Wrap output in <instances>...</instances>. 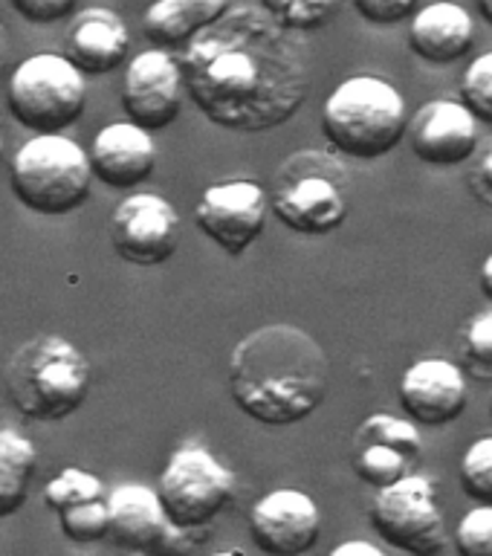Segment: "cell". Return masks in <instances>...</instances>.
<instances>
[{
  "label": "cell",
  "instance_id": "1",
  "mask_svg": "<svg viewBox=\"0 0 492 556\" xmlns=\"http://www.w3.org/2000/svg\"><path fill=\"white\" fill-rule=\"evenodd\" d=\"M295 35L261 3L229 9L180 52L194 108L235 134L281 128L311 93V61Z\"/></svg>",
  "mask_w": 492,
  "mask_h": 556
},
{
  "label": "cell",
  "instance_id": "2",
  "mask_svg": "<svg viewBox=\"0 0 492 556\" xmlns=\"http://www.w3.org/2000/svg\"><path fill=\"white\" fill-rule=\"evenodd\" d=\"M330 363L321 345L295 325H264L235 345L229 391L255 424L295 426L325 403Z\"/></svg>",
  "mask_w": 492,
  "mask_h": 556
},
{
  "label": "cell",
  "instance_id": "3",
  "mask_svg": "<svg viewBox=\"0 0 492 556\" xmlns=\"http://www.w3.org/2000/svg\"><path fill=\"white\" fill-rule=\"evenodd\" d=\"M9 403L38 424H59L85 406L90 391V363L70 339L35 337L9 356L3 368Z\"/></svg>",
  "mask_w": 492,
  "mask_h": 556
},
{
  "label": "cell",
  "instance_id": "4",
  "mask_svg": "<svg viewBox=\"0 0 492 556\" xmlns=\"http://www.w3.org/2000/svg\"><path fill=\"white\" fill-rule=\"evenodd\" d=\"M406 128V99L380 76L345 78L321 104V134L337 154L356 163L391 154Z\"/></svg>",
  "mask_w": 492,
  "mask_h": 556
},
{
  "label": "cell",
  "instance_id": "5",
  "mask_svg": "<svg viewBox=\"0 0 492 556\" xmlns=\"http://www.w3.org/2000/svg\"><path fill=\"white\" fill-rule=\"evenodd\" d=\"M269 212L290 232L321 238L348 220V172L337 154L307 148L281 163L269 189Z\"/></svg>",
  "mask_w": 492,
  "mask_h": 556
},
{
  "label": "cell",
  "instance_id": "6",
  "mask_svg": "<svg viewBox=\"0 0 492 556\" xmlns=\"http://www.w3.org/2000/svg\"><path fill=\"white\" fill-rule=\"evenodd\" d=\"M93 180L90 154L64 134H35L12 160V194L33 215H73L90 198Z\"/></svg>",
  "mask_w": 492,
  "mask_h": 556
},
{
  "label": "cell",
  "instance_id": "7",
  "mask_svg": "<svg viewBox=\"0 0 492 556\" xmlns=\"http://www.w3.org/2000/svg\"><path fill=\"white\" fill-rule=\"evenodd\" d=\"M7 104L21 128L64 134L87 108L85 73L59 52H38L12 70Z\"/></svg>",
  "mask_w": 492,
  "mask_h": 556
},
{
  "label": "cell",
  "instance_id": "8",
  "mask_svg": "<svg viewBox=\"0 0 492 556\" xmlns=\"http://www.w3.org/2000/svg\"><path fill=\"white\" fill-rule=\"evenodd\" d=\"M238 478L215 452L189 443L172 452L156 481L168 519L180 530L198 533L209 528L235 498Z\"/></svg>",
  "mask_w": 492,
  "mask_h": 556
},
{
  "label": "cell",
  "instance_id": "9",
  "mask_svg": "<svg viewBox=\"0 0 492 556\" xmlns=\"http://www.w3.org/2000/svg\"><path fill=\"white\" fill-rule=\"evenodd\" d=\"M368 519L382 542L408 556H438L446 547V521L432 478L408 472L394 484L380 486Z\"/></svg>",
  "mask_w": 492,
  "mask_h": 556
},
{
  "label": "cell",
  "instance_id": "10",
  "mask_svg": "<svg viewBox=\"0 0 492 556\" xmlns=\"http://www.w3.org/2000/svg\"><path fill=\"white\" fill-rule=\"evenodd\" d=\"M111 533L108 536L125 551L148 556H189L191 533L168 519L156 486L128 484L113 486L108 493Z\"/></svg>",
  "mask_w": 492,
  "mask_h": 556
},
{
  "label": "cell",
  "instance_id": "11",
  "mask_svg": "<svg viewBox=\"0 0 492 556\" xmlns=\"http://www.w3.org/2000/svg\"><path fill=\"white\" fill-rule=\"evenodd\" d=\"M269 191L255 180H224L209 186L194 206V224L226 255L241 258L267 229Z\"/></svg>",
  "mask_w": 492,
  "mask_h": 556
},
{
  "label": "cell",
  "instance_id": "12",
  "mask_svg": "<svg viewBox=\"0 0 492 556\" xmlns=\"http://www.w3.org/2000/svg\"><path fill=\"white\" fill-rule=\"evenodd\" d=\"M113 252L134 267H160L180 247V215L172 200L134 191L111 215Z\"/></svg>",
  "mask_w": 492,
  "mask_h": 556
},
{
  "label": "cell",
  "instance_id": "13",
  "mask_svg": "<svg viewBox=\"0 0 492 556\" xmlns=\"http://www.w3.org/2000/svg\"><path fill=\"white\" fill-rule=\"evenodd\" d=\"M186 78L180 59L151 47L128 61L122 78V111L146 130H163L177 122L186 102Z\"/></svg>",
  "mask_w": 492,
  "mask_h": 556
},
{
  "label": "cell",
  "instance_id": "14",
  "mask_svg": "<svg viewBox=\"0 0 492 556\" xmlns=\"http://www.w3.org/2000/svg\"><path fill=\"white\" fill-rule=\"evenodd\" d=\"M252 542L267 556H304L321 533L319 504L295 486L261 495L250 510Z\"/></svg>",
  "mask_w": 492,
  "mask_h": 556
},
{
  "label": "cell",
  "instance_id": "15",
  "mask_svg": "<svg viewBox=\"0 0 492 556\" xmlns=\"http://www.w3.org/2000/svg\"><path fill=\"white\" fill-rule=\"evenodd\" d=\"M406 142L420 163L432 168H455L478 151V119L464 102L434 99L408 116Z\"/></svg>",
  "mask_w": 492,
  "mask_h": 556
},
{
  "label": "cell",
  "instance_id": "16",
  "mask_svg": "<svg viewBox=\"0 0 492 556\" xmlns=\"http://www.w3.org/2000/svg\"><path fill=\"white\" fill-rule=\"evenodd\" d=\"M467 403L464 368L450 359L426 356L408 365L400 377V406L420 426L455 424L467 412Z\"/></svg>",
  "mask_w": 492,
  "mask_h": 556
},
{
  "label": "cell",
  "instance_id": "17",
  "mask_svg": "<svg viewBox=\"0 0 492 556\" xmlns=\"http://www.w3.org/2000/svg\"><path fill=\"white\" fill-rule=\"evenodd\" d=\"M87 154L96 180L116 191L137 189L156 168V146L151 130L139 128L130 119L104 125L90 142Z\"/></svg>",
  "mask_w": 492,
  "mask_h": 556
},
{
  "label": "cell",
  "instance_id": "18",
  "mask_svg": "<svg viewBox=\"0 0 492 556\" xmlns=\"http://www.w3.org/2000/svg\"><path fill=\"white\" fill-rule=\"evenodd\" d=\"M130 52V29L119 12L87 7L73 15L64 38V55L85 76H108L125 64Z\"/></svg>",
  "mask_w": 492,
  "mask_h": 556
},
{
  "label": "cell",
  "instance_id": "19",
  "mask_svg": "<svg viewBox=\"0 0 492 556\" xmlns=\"http://www.w3.org/2000/svg\"><path fill=\"white\" fill-rule=\"evenodd\" d=\"M476 43V21L455 0H432L408 21V47L429 64H455Z\"/></svg>",
  "mask_w": 492,
  "mask_h": 556
},
{
  "label": "cell",
  "instance_id": "20",
  "mask_svg": "<svg viewBox=\"0 0 492 556\" xmlns=\"http://www.w3.org/2000/svg\"><path fill=\"white\" fill-rule=\"evenodd\" d=\"M229 9L232 0H154L142 15V33L160 50L182 52Z\"/></svg>",
  "mask_w": 492,
  "mask_h": 556
},
{
  "label": "cell",
  "instance_id": "21",
  "mask_svg": "<svg viewBox=\"0 0 492 556\" xmlns=\"http://www.w3.org/2000/svg\"><path fill=\"white\" fill-rule=\"evenodd\" d=\"M38 450L17 429H0V519L15 516L29 498Z\"/></svg>",
  "mask_w": 492,
  "mask_h": 556
},
{
  "label": "cell",
  "instance_id": "22",
  "mask_svg": "<svg viewBox=\"0 0 492 556\" xmlns=\"http://www.w3.org/2000/svg\"><path fill=\"white\" fill-rule=\"evenodd\" d=\"M415 458L403 452L394 443L374 438V434L356 432V458H354V472L363 478L365 484L371 486H389L400 478H406L412 472Z\"/></svg>",
  "mask_w": 492,
  "mask_h": 556
},
{
  "label": "cell",
  "instance_id": "23",
  "mask_svg": "<svg viewBox=\"0 0 492 556\" xmlns=\"http://www.w3.org/2000/svg\"><path fill=\"white\" fill-rule=\"evenodd\" d=\"M99 498H108V495H104L102 478L78 467L61 469L59 476L50 478L47 486H43V504H47L55 516L70 510V507H78V504L99 502Z\"/></svg>",
  "mask_w": 492,
  "mask_h": 556
},
{
  "label": "cell",
  "instance_id": "24",
  "mask_svg": "<svg viewBox=\"0 0 492 556\" xmlns=\"http://www.w3.org/2000/svg\"><path fill=\"white\" fill-rule=\"evenodd\" d=\"M276 24L290 33H313L339 15L345 0H258Z\"/></svg>",
  "mask_w": 492,
  "mask_h": 556
},
{
  "label": "cell",
  "instance_id": "25",
  "mask_svg": "<svg viewBox=\"0 0 492 556\" xmlns=\"http://www.w3.org/2000/svg\"><path fill=\"white\" fill-rule=\"evenodd\" d=\"M61 533L76 542V545H93V542H102L108 533H111V513H108V498H99V502L78 504V507H70V510L59 513Z\"/></svg>",
  "mask_w": 492,
  "mask_h": 556
},
{
  "label": "cell",
  "instance_id": "26",
  "mask_svg": "<svg viewBox=\"0 0 492 556\" xmlns=\"http://www.w3.org/2000/svg\"><path fill=\"white\" fill-rule=\"evenodd\" d=\"M461 484L478 504H492V434H481L461 455Z\"/></svg>",
  "mask_w": 492,
  "mask_h": 556
},
{
  "label": "cell",
  "instance_id": "27",
  "mask_svg": "<svg viewBox=\"0 0 492 556\" xmlns=\"http://www.w3.org/2000/svg\"><path fill=\"white\" fill-rule=\"evenodd\" d=\"M461 102L476 113L478 122L492 125V52L469 61L461 78Z\"/></svg>",
  "mask_w": 492,
  "mask_h": 556
},
{
  "label": "cell",
  "instance_id": "28",
  "mask_svg": "<svg viewBox=\"0 0 492 556\" xmlns=\"http://www.w3.org/2000/svg\"><path fill=\"white\" fill-rule=\"evenodd\" d=\"M452 545L458 556H492V504H476L461 516Z\"/></svg>",
  "mask_w": 492,
  "mask_h": 556
},
{
  "label": "cell",
  "instance_id": "29",
  "mask_svg": "<svg viewBox=\"0 0 492 556\" xmlns=\"http://www.w3.org/2000/svg\"><path fill=\"white\" fill-rule=\"evenodd\" d=\"M417 426L420 424H415L412 417H394L386 415V412H377V415L365 417L356 432L374 434V438L394 443V446H400V450L408 452L417 460L424 455V441H420V429Z\"/></svg>",
  "mask_w": 492,
  "mask_h": 556
},
{
  "label": "cell",
  "instance_id": "30",
  "mask_svg": "<svg viewBox=\"0 0 492 556\" xmlns=\"http://www.w3.org/2000/svg\"><path fill=\"white\" fill-rule=\"evenodd\" d=\"M464 365L478 380L492 377V311L478 313L464 328Z\"/></svg>",
  "mask_w": 492,
  "mask_h": 556
},
{
  "label": "cell",
  "instance_id": "31",
  "mask_svg": "<svg viewBox=\"0 0 492 556\" xmlns=\"http://www.w3.org/2000/svg\"><path fill=\"white\" fill-rule=\"evenodd\" d=\"M356 15L371 26H398L412 21L417 12V0H351Z\"/></svg>",
  "mask_w": 492,
  "mask_h": 556
},
{
  "label": "cell",
  "instance_id": "32",
  "mask_svg": "<svg viewBox=\"0 0 492 556\" xmlns=\"http://www.w3.org/2000/svg\"><path fill=\"white\" fill-rule=\"evenodd\" d=\"M12 7L29 24L50 26L64 21L76 9V0H12Z\"/></svg>",
  "mask_w": 492,
  "mask_h": 556
},
{
  "label": "cell",
  "instance_id": "33",
  "mask_svg": "<svg viewBox=\"0 0 492 556\" xmlns=\"http://www.w3.org/2000/svg\"><path fill=\"white\" fill-rule=\"evenodd\" d=\"M469 191L484 206H492V142L481 151V156L472 165V172H469Z\"/></svg>",
  "mask_w": 492,
  "mask_h": 556
},
{
  "label": "cell",
  "instance_id": "34",
  "mask_svg": "<svg viewBox=\"0 0 492 556\" xmlns=\"http://www.w3.org/2000/svg\"><path fill=\"white\" fill-rule=\"evenodd\" d=\"M328 556H389L380 545H374L368 539H348L342 545H337Z\"/></svg>",
  "mask_w": 492,
  "mask_h": 556
},
{
  "label": "cell",
  "instance_id": "35",
  "mask_svg": "<svg viewBox=\"0 0 492 556\" xmlns=\"http://www.w3.org/2000/svg\"><path fill=\"white\" fill-rule=\"evenodd\" d=\"M478 281H481V293L492 302V252L487 255L484 264H481V276H478Z\"/></svg>",
  "mask_w": 492,
  "mask_h": 556
},
{
  "label": "cell",
  "instance_id": "36",
  "mask_svg": "<svg viewBox=\"0 0 492 556\" xmlns=\"http://www.w3.org/2000/svg\"><path fill=\"white\" fill-rule=\"evenodd\" d=\"M7 64H9V35L7 29H3V24H0V76H3Z\"/></svg>",
  "mask_w": 492,
  "mask_h": 556
},
{
  "label": "cell",
  "instance_id": "37",
  "mask_svg": "<svg viewBox=\"0 0 492 556\" xmlns=\"http://www.w3.org/2000/svg\"><path fill=\"white\" fill-rule=\"evenodd\" d=\"M478 3V12H481V17H484L487 24L492 26V0H476Z\"/></svg>",
  "mask_w": 492,
  "mask_h": 556
},
{
  "label": "cell",
  "instance_id": "38",
  "mask_svg": "<svg viewBox=\"0 0 492 556\" xmlns=\"http://www.w3.org/2000/svg\"><path fill=\"white\" fill-rule=\"evenodd\" d=\"M212 556H247V554H243V551H217V554Z\"/></svg>",
  "mask_w": 492,
  "mask_h": 556
},
{
  "label": "cell",
  "instance_id": "39",
  "mask_svg": "<svg viewBox=\"0 0 492 556\" xmlns=\"http://www.w3.org/2000/svg\"><path fill=\"white\" fill-rule=\"evenodd\" d=\"M0 163H3V139H0Z\"/></svg>",
  "mask_w": 492,
  "mask_h": 556
},
{
  "label": "cell",
  "instance_id": "40",
  "mask_svg": "<svg viewBox=\"0 0 492 556\" xmlns=\"http://www.w3.org/2000/svg\"><path fill=\"white\" fill-rule=\"evenodd\" d=\"M490 415H492V394H490Z\"/></svg>",
  "mask_w": 492,
  "mask_h": 556
}]
</instances>
